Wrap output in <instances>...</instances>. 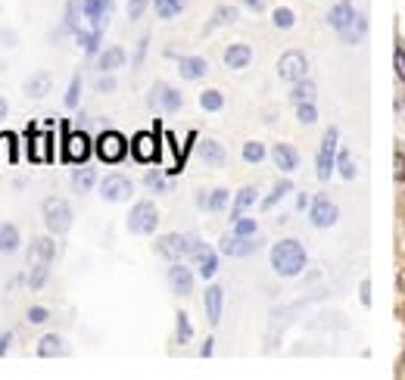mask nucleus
<instances>
[{
    "label": "nucleus",
    "mask_w": 405,
    "mask_h": 380,
    "mask_svg": "<svg viewBox=\"0 0 405 380\" xmlns=\"http://www.w3.org/2000/svg\"><path fill=\"white\" fill-rule=\"evenodd\" d=\"M146 50H150V34H144V38L137 41V47H134V69H141V66H144Z\"/></svg>",
    "instance_id": "864d4df0"
},
{
    "label": "nucleus",
    "mask_w": 405,
    "mask_h": 380,
    "mask_svg": "<svg viewBox=\"0 0 405 380\" xmlns=\"http://www.w3.org/2000/svg\"><path fill=\"white\" fill-rule=\"evenodd\" d=\"M50 88H54V79H50V72H34L29 81H25V97H31V100H41V97H47Z\"/></svg>",
    "instance_id": "b1692460"
},
{
    "label": "nucleus",
    "mask_w": 405,
    "mask_h": 380,
    "mask_svg": "<svg viewBox=\"0 0 405 380\" xmlns=\"http://www.w3.org/2000/svg\"><path fill=\"white\" fill-rule=\"evenodd\" d=\"M271 269L278 278H299L306 269V262H309V256H306V246L299 244V240H278V244L271 246Z\"/></svg>",
    "instance_id": "f257e3e1"
},
{
    "label": "nucleus",
    "mask_w": 405,
    "mask_h": 380,
    "mask_svg": "<svg viewBox=\"0 0 405 380\" xmlns=\"http://www.w3.org/2000/svg\"><path fill=\"white\" fill-rule=\"evenodd\" d=\"M221 59H225V69H231V72H244V69L253 63V47L244 44V41L228 44L225 54H221Z\"/></svg>",
    "instance_id": "f3484780"
},
{
    "label": "nucleus",
    "mask_w": 405,
    "mask_h": 380,
    "mask_svg": "<svg viewBox=\"0 0 405 380\" xmlns=\"http://www.w3.org/2000/svg\"><path fill=\"white\" fill-rule=\"evenodd\" d=\"M359 299H361V306H371V284L368 281H361V287H359Z\"/></svg>",
    "instance_id": "4d7b16f0"
},
{
    "label": "nucleus",
    "mask_w": 405,
    "mask_h": 380,
    "mask_svg": "<svg viewBox=\"0 0 405 380\" xmlns=\"http://www.w3.org/2000/svg\"><path fill=\"white\" fill-rule=\"evenodd\" d=\"M146 6H150V0H128V19H131V22L144 19Z\"/></svg>",
    "instance_id": "3c124183"
},
{
    "label": "nucleus",
    "mask_w": 405,
    "mask_h": 380,
    "mask_svg": "<svg viewBox=\"0 0 405 380\" xmlns=\"http://www.w3.org/2000/svg\"><path fill=\"white\" fill-rule=\"evenodd\" d=\"M10 346H13V331H6V334H0V359L10 352Z\"/></svg>",
    "instance_id": "13d9d810"
},
{
    "label": "nucleus",
    "mask_w": 405,
    "mask_h": 380,
    "mask_svg": "<svg viewBox=\"0 0 405 380\" xmlns=\"http://www.w3.org/2000/svg\"><path fill=\"white\" fill-rule=\"evenodd\" d=\"M393 178L405 181V153L402 150H396V156H393Z\"/></svg>",
    "instance_id": "5fc2aeb1"
},
{
    "label": "nucleus",
    "mask_w": 405,
    "mask_h": 380,
    "mask_svg": "<svg viewBox=\"0 0 405 380\" xmlns=\"http://www.w3.org/2000/svg\"><path fill=\"white\" fill-rule=\"evenodd\" d=\"M240 19V13H237V6H215V13H212V19L209 25H206V31H212V29H221V25H234Z\"/></svg>",
    "instance_id": "c9c22d12"
},
{
    "label": "nucleus",
    "mask_w": 405,
    "mask_h": 380,
    "mask_svg": "<svg viewBox=\"0 0 405 380\" xmlns=\"http://www.w3.org/2000/svg\"><path fill=\"white\" fill-rule=\"evenodd\" d=\"M365 31H368V16L365 13H356V22H352L349 29L340 34V38L346 41V44H359V41L365 38Z\"/></svg>",
    "instance_id": "58836bf2"
},
{
    "label": "nucleus",
    "mask_w": 405,
    "mask_h": 380,
    "mask_svg": "<svg viewBox=\"0 0 405 380\" xmlns=\"http://www.w3.org/2000/svg\"><path fill=\"white\" fill-rule=\"evenodd\" d=\"M278 75H281V81H287V84H296V81L309 79V59H306L303 50H287V54H281Z\"/></svg>",
    "instance_id": "6e6552de"
},
{
    "label": "nucleus",
    "mask_w": 405,
    "mask_h": 380,
    "mask_svg": "<svg viewBox=\"0 0 405 380\" xmlns=\"http://www.w3.org/2000/svg\"><path fill=\"white\" fill-rule=\"evenodd\" d=\"M125 50L113 44V47H106V50H100V56H97V69L100 72H116V69H122L125 66Z\"/></svg>",
    "instance_id": "393cba45"
},
{
    "label": "nucleus",
    "mask_w": 405,
    "mask_h": 380,
    "mask_svg": "<svg viewBox=\"0 0 405 380\" xmlns=\"http://www.w3.org/2000/svg\"><path fill=\"white\" fill-rule=\"evenodd\" d=\"M191 336H194V324H191V315L187 312H178L175 315V343H191Z\"/></svg>",
    "instance_id": "79ce46f5"
},
{
    "label": "nucleus",
    "mask_w": 405,
    "mask_h": 380,
    "mask_svg": "<svg viewBox=\"0 0 405 380\" xmlns=\"http://www.w3.org/2000/svg\"><path fill=\"white\" fill-rule=\"evenodd\" d=\"M178 75L184 81H200L209 75V63L203 56H181L178 59Z\"/></svg>",
    "instance_id": "412c9836"
},
{
    "label": "nucleus",
    "mask_w": 405,
    "mask_h": 380,
    "mask_svg": "<svg viewBox=\"0 0 405 380\" xmlns=\"http://www.w3.org/2000/svg\"><path fill=\"white\" fill-rule=\"evenodd\" d=\"M44 224L50 234H66L72 228V206H69L63 196H47L44 200Z\"/></svg>",
    "instance_id": "39448f33"
},
{
    "label": "nucleus",
    "mask_w": 405,
    "mask_h": 380,
    "mask_svg": "<svg viewBox=\"0 0 405 380\" xmlns=\"http://www.w3.org/2000/svg\"><path fill=\"white\" fill-rule=\"evenodd\" d=\"M231 224H234V234L237 237H256V234H259V221L246 219V215H240V219H234Z\"/></svg>",
    "instance_id": "49530a36"
},
{
    "label": "nucleus",
    "mask_w": 405,
    "mask_h": 380,
    "mask_svg": "<svg viewBox=\"0 0 405 380\" xmlns=\"http://www.w3.org/2000/svg\"><path fill=\"white\" fill-rule=\"evenodd\" d=\"M113 10H116L113 0H81V13L91 22V29H106Z\"/></svg>",
    "instance_id": "2eb2a0df"
},
{
    "label": "nucleus",
    "mask_w": 405,
    "mask_h": 380,
    "mask_svg": "<svg viewBox=\"0 0 405 380\" xmlns=\"http://www.w3.org/2000/svg\"><path fill=\"white\" fill-rule=\"evenodd\" d=\"M91 137L84 131H66L63 137V159L72 162V166H84L91 159Z\"/></svg>",
    "instance_id": "1a4fd4ad"
},
{
    "label": "nucleus",
    "mask_w": 405,
    "mask_h": 380,
    "mask_svg": "<svg viewBox=\"0 0 405 380\" xmlns=\"http://www.w3.org/2000/svg\"><path fill=\"white\" fill-rule=\"evenodd\" d=\"M256 200H259V190H256L253 184H246V187H240L237 194H234V206H231V221L234 219H240L249 206H253Z\"/></svg>",
    "instance_id": "cd10ccee"
},
{
    "label": "nucleus",
    "mask_w": 405,
    "mask_h": 380,
    "mask_svg": "<svg viewBox=\"0 0 405 380\" xmlns=\"http://www.w3.org/2000/svg\"><path fill=\"white\" fill-rule=\"evenodd\" d=\"M337 150H340V128H327L318 146V159H315V175L318 181H331L334 169H337Z\"/></svg>",
    "instance_id": "7ed1b4c3"
},
{
    "label": "nucleus",
    "mask_w": 405,
    "mask_h": 380,
    "mask_svg": "<svg viewBox=\"0 0 405 380\" xmlns=\"http://www.w3.org/2000/svg\"><path fill=\"white\" fill-rule=\"evenodd\" d=\"M131 156L144 166L150 162H159L162 159V144H159V122H156V131H137L131 137Z\"/></svg>",
    "instance_id": "423d86ee"
},
{
    "label": "nucleus",
    "mask_w": 405,
    "mask_h": 380,
    "mask_svg": "<svg viewBox=\"0 0 405 380\" xmlns=\"http://www.w3.org/2000/svg\"><path fill=\"white\" fill-rule=\"evenodd\" d=\"M340 219V209L334 200H327L324 194H318L312 203H309V221H312V228H334Z\"/></svg>",
    "instance_id": "9d476101"
},
{
    "label": "nucleus",
    "mask_w": 405,
    "mask_h": 380,
    "mask_svg": "<svg viewBox=\"0 0 405 380\" xmlns=\"http://www.w3.org/2000/svg\"><path fill=\"white\" fill-rule=\"evenodd\" d=\"M81 19H84L81 0H69V4H66V16H63V31L66 34H75V31L81 29Z\"/></svg>",
    "instance_id": "473e14b6"
},
{
    "label": "nucleus",
    "mask_w": 405,
    "mask_h": 380,
    "mask_svg": "<svg viewBox=\"0 0 405 380\" xmlns=\"http://www.w3.org/2000/svg\"><path fill=\"white\" fill-rule=\"evenodd\" d=\"M116 88H119L116 75H113V72H100V79H97V94H113Z\"/></svg>",
    "instance_id": "8fccbe9b"
},
{
    "label": "nucleus",
    "mask_w": 405,
    "mask_h": 380,
    "mask_svg": "<svg viewBox=\"0 0 405 380\" xmlns=\"http://www.w3.org/2000/svg\"><path fill=\"white\" fill-rule=\"evenodd\" d=\"M94 184H97V171L88 169V162H84L81 169L72 171V190H75V194H91Z\"/></svg>",
    "instance_id": "7c9ffc66"
},
{
    "label": "nucleus",
    "mask_w": 405,
    "mask_h": 380,
    "mask_svg": "<svg viewBox=\"0 0 405 380\" xmlns=\"http://www.w3.org/2000/svg\"><path fill=\"white\" fill-rule=\"evenodd\" d=\"M153 10H156L159 19H178L181 13L187 10V0H153Z\"/></svg>",
    "instance_id": "2f4dec72"
},
{
    "label": "nucleus",
    "mask_w": 405,
    "mask_h": 380,
    "mask_svg": "<svg viewBox=\"0 0 405 380\" xmlns=\"http://www.w3.org/2000/svg\"><path fill=\"white\" fill-rule=\"evenodd\" d=\"M6 116H10V103H6L4 97H0V122H4Z\"/></svg>",
    "instance_id": "680f3d73"
},
{
    "label": "nucleus",
    "mask_w": 405,
    "mask_h": 380,
    "mask_svg": "<svg viewBox=\"0 0 405 380\" xmlns=\"http://www.w3.org/2000/svg\"><path fill=\"white\" fill-rule=\"evenodd\" d=\"M94 150H97V156H100L103 162L116 166V162L125 159V153L131 150V144H128L119 131H103V134L97 137V144H94Z\"/></svg>",
    "instance_id": "0eeeda50"
},
{
    "label": "nucleus",
    "mask_w": 405,
    "mask_h": 380,
    "mask_svg": "<svg viewBox=\"0 0 405 380\" xmlns=\"http://www.w3.org/2000/svg\"><path fill=\"white\" fill-rule=\"evenodd\" d=\"M212 352H215V340H212V336H209V340H206V343H203V349H200V356H203V359H209V356H212Z\"/></svg>",
    "instance_id": "052dcab7"
},
{
    "label": "nucleus",
    "mask_w": 405,
    "mask_h": 380,
    "mask_svg": "<svg viewBox=\"0 0 405 380\" xmlns=\"http://www.w3.org/2000/svg\"><path fill=\"white\" fill-rule=\"evenodd\" d=\"M309 203H312V200H309L306 194H299V196H296V209H309Z\"/></svg>",
    "instance_id": "e2e57ef3"
},
{
    "label": "nucleus",
    "mask_w": 405,
    "mask_h": 380,
    "mask_svg": "<svg viewBox=\"0 0 405 380\" xmlns=\"http://www.w3.org/2000/svg\"><path fill=\"white\" fill-rule=\"evenodd\" d=\"M75 41L88 56H100V41H103V29H79Z\"/></svg>",
    "instance_id": "bb28decb"
},
{
    "label": "nucleus",
    "mask_w": 405,
    "mask_h": 380,
    "mask_svg": "<svg viewBox=\"0 0 405 380\" xmlns=\"http://www.w3.org/2000/svg\"><path fill=\"white\" fill-rule=\"evenodd\" d=\"M337 171H340V178L356 181L359 166H356V159H352V153H349V150H337Z\"/></svg>",
    "instance_id": "37998d69"
},
{
    "label": "nucleus",
    "mask_w": 405,
    "mask_h": 380,
    "mask_svg": "<svg viewBox=\"0 0 405 380\" xmlns=\"http://www.w3.org/2000/svg\"><path fill=\"white\" fill-rule=\"evenodd\" d=\"M56 256V244L54 237H34L31 246H29V265L31 262H54Z\"/></svg>",
    "instance_id": "5701e85b"
},
{
    "label": "nucleus",
    "mask_w": 405,
    "mask_h": 380,
    "mask_svg": "<svg viewBox=\"0 0 405 380\" xmlns=\"http://www.w3.org/2000/svg\"><path fill=\"white\" fill-rule=\"evenodd\" d=\"M271 159L284 175H293V171L299 169V153H296V146H290V144H274L271 146Z\"/></svg>",
    "instance_id": "aec40b11"
},
{
    "label": "nucleus",
    "mask_w": 405,
    "mask_h": 380,
    "mask_svg": "<svg viewBox=\"0 0 405 380\" xmlns=\"http://www.w3.org/2000/svg\"><path fill=\"white\" fill-rule=\"evenodd\" d=\"M144 184L153 190V194H169V181H166V175H162L159 169H150L144 175Z\"/></svg>",
    "instance_id": "a18cd8bd"
},
{
    "label": "nucleus",
    "mask_w": 405,
    "mask_h": 380,
    "mask_svg": "<svg viewBox=\"0 0 405 380\" xmlns=\"http://www.w3.org/2000/svg\"><path fill=\"white\" fill-rule=\"evenodd\" d=\"M352 22H356V6H352V0H340V4H334L331 10H327V25L337 34L346 31Z\"/></svg>",
    "instance_id": "dca6fc26"
},
{
    "label": "nucleus",
    "mask_w": 405,
    "mask_h": 380,
    "mask_svg": "<svg viewBox=\"0 0 405 380\" xmlns=\"http://www.w3.org/2000/svg\"><path fill=\"white\" fill-rule=\"evenodd\" d=\"M159 228V209L153 200H137L128 212V231L137 237H150Z\"/></svg>",
    "instance_id": "f03ea898"
},
{
    "label": "nucleus",
    "mask_w": 405,
    "mask_h": 380,
    "mask_svg": "<svg viewBox=\"0 0 405 380\" xmlns=\"http://www.w3.org/2000/svg\"><path fill=\"white\" fill-rule=\"evenodd\" d=\"M393 69H396V79L405 84V47L402 44L393 50Z\"/></svg>",
    "instance_id": "603ef678"
},
{
    "label": "nucleus",
    "mask_w": 405,
    "mask_h": 380,
    "mask_svg": "<svg viewBox=\"0 0 405 380\" xmlns=\"http://www.w3.org/2000/svg\"><path fill=\"white\" fill-rule=\"evenodd\" d=\"M22 284V274H16V278H10V284H6V290H16Z\"/></svg>",
    "instance_id": "0e129e2a"
},
{
    "label": "nucleus",
    "mask_w": 405,
    "mask_h": 380,
    "mask_svg": "<svg viewBox=\"0 0 405 380\" xmlns=\"http://www.w3.org/2000/svg\"><path fill=\"white\" fill-rule=\"evenodd\" d=\"M240 156H244V162H249V166H259V162H265V144L262 141H246L244 150H240Z\"/></svg>",
    "instance_id": "c03bdc74"
},
{
    "label": "nucleus",
    "mask_w": 405,
    "mask_h": 380,
    "mask_svg": "<svg viewBox=\"0 0 405 380\" xmlns=\"http://www.w3.org/2000/svg\"><path fill=\"white\" fill-rule=\"evenodd\" d=\"M38 356L41 359H59V356H66L63 336H59V334H44L38 340Z\"/></svg>",
    "instance_id": "c85d7f7f"
},
{
    "label": "nucleus",
    "mask_w": 405,
    "mask_h": 380,
    "mask_svg": "<svg viewBox=\"0 0 405 380\" xmlns=\"http://www.w3.org/2000/svg\"><path fill=\"white\" fill-rule=\"evenodd\" d=\"M296 122L299 125H315L318 122V106L315 103H296Z\"/></svg>",
    "instance_id": "de8ad7c7"
},
{
    "label": "nucleus",
    "mask_w": 405,
    "mask_h": 380,
    "mask_svg": "<svg viewBox=\"0 0 405 380\" xmlns=\"http://www.w3.org/2000/svg\"><path fill=\"white\" fill-rule=\"evenodd\" d=\"M287 194H293V184H290V178H281L278 184L271 187V194H269V196H265V200L259 203V206H262V212L274 209V206H278V203H281V200H284V196H287Z\"/></svg>",
    "instance_id": "e433bc0d"
},
{
    "label": "nucleus",
    "mask_w": 405,
    "mask_h": 380,
    "mask_svg": "<svg viewBox=\"0 0 405 380\" xmlns=\"http://www.w3.org/2000/svg\"><path fill=\"white\" fill-rule=\"evenodd\" d=\"M203 309H206V318H209V324L215 327L221 321V309H225V290L219 287V284H209L203 293Z\"/></svg>",
    "instance_id": "6ab92c4d"
},
{
    "label": "nucleus",
    "mask_w": 405,
    "mask_h": 380,
    "mask_svg": "<svg viewBox=\"0 0 405 380\" xmlns=\"http://www.w3.org/2000/svg\"><path fill=\"white\" fill-rule=\"evenodd\" d=\"M81 88H84V79H81V72H75L72 75V81H69V91H66V109H79V103H81Z\"/></svg>",
    "instance_id": "a19ab883"
},
{
    "label": "nucleus",
    "mask_w": 405,
    "mask_h": 380,
    "mask_svg": "<svg viewBox=\"0 0 405 380\" xmlns=\"http://www.w3.org/2000/svg\"><path fill=\"white\" fill-rule=\"evenodd\" d=\"M256 249H259V240H256V237H237L234 231L219 240V253H221V256H231V259L253 256Z\"/></svg>",
    "instance_id": "4468645a"
},
{
    "label": "nucleus",
    "mask_w": 405,
    "mask_h": 380,
    "mask_svg": "<svg viewBox=\"0 0 405 380\" xmlns=\"http://www.w3.org/2000/svg\"><path fill=\"white\" fill-rule=\"evenodd\" d=\"M166 281L175 296H191L194 293V269L184 265V259H181V262H171V269L166 271Z\"/></svg>",
    "instance_id": "ddd939ff"
},
{
    "label": "nucleus",
    "mask_w": 405,
    "mask_h": 380,
    "mask_svg": "<svg viewBox=\"0 0 405 380\" xmlns=\"http://www.w3.org/2000/svg\"><path fill=\"white\" fill-rule=\"evenodd\" d=\"M25 321H29V324H44V321H50V309H44V306H31L29 312H25Z\"/></svg>",
    "instance_id": "09e8293b"
},
{
    "label": "nucleus",
    "mask_w": 405,
    "mask_h": 380,
    "mask_svg": "<svg viewBox=\"0 0 405 380\" xmlns=\"http://www.w3.org/2000/svg\"><path fill=\"white\" fill-rule=\"evenodd\" d=\"M200 106H203L206 112H221V109H225V94H221L219 88L200 91Z\"/></svg>",
    "instance_id": "4c0bfd02"
},
{
    "label": "nucleus",
    "mask_w": 405,
    "mask_h": 380,
    "mask_svg": "<svg viewBox=\"0 0 405 380\" xmlns=\"http://www.w3.org/2000/svg\"><path fill=\"white\" fill-rule=\"evenodd\" d=\"M271 25L281 31H290L293 25H296V13L290 10V6H274L271 10Z\"/></svg>",
    "instance_id": "ea45409f"
},
{
    "label": "nucleus",
    "mask_w": 405,
    "mask_h": 380,
    "mask_svg": "<svg viewBox=\"0 0 405 380\" xmlns=\"http://www.w3.org/2000/svg\"><path fill=\"white\" fill-rule=\"evenodd\" d=\"M153 249L162 259H169V262H181V259H187V253H191V234H162Z\"/></svg>",
    "instance_id": "f8f14e48"
},
{
    "label": "nucleus",
    "mask_w": 405,
    "mask_h": 380,
    "mask_svg": "<svg viewBox=\"0 0 405 380\" xmlns=\"http://www.w3.org/2000/svg\"><path fill=\"white\" fill-rule=\"evenodd\" d=\"M196 156H200V162H203V166H209V169H221L228 162L225 146H221L219 141H212V137L200 141V146H196Z\"/></svg>",
    "instance_id": "a211bd4d"
},
{
    "label": "nucleus",
    "mask_w": 405,
    "mask_h": 380,
    "mask_svg": "<svg viewBox=\"0 0 405 380\" xmlns=\"http://www.w3.org/2000/svg\"><path fill=\"white\" fill-rule=\"evenodd\" d=\"M19 246H22L19 228H16V224H10V221H0V253H4V256H13Z\"/></svg>",
    "instance_id": "a878e982"
},
{
    "label": "nucleus",
    "mask_w": 405,
    "mask_h": 380,
    "mask_svg": "<svg viewBox=\"0 0 405 380\" xmlns=\"http://www.w3.org/2000/svg\"><path fill=\"white\" fill-rule=\"evenodd\" d=\"M187 259H191V265L196 269L200 278L212 281L215 274H219V249H212L209 244H203L196 234H191V253H187Z\"/></svg>",
    "instance_id": "20e7f679"
},
{
    "label": "nucleus",
    "mask_w": 405,
    "mask_h": 380,
    "mask_svg": "<svg viewBox=\"0 0 405 380\" xmlns=\"http://www.w3.org/2000/svg\"><path fill=\"white\" fill-rule=\"evenodd\" d=\"M146 106H150V109H159V84H153V88H150V97H146Z\"/></svg>",
    "instance_id": "bf43d9fd"
},
{
    "label": "nucleus",
    "mask_w": 405,
    "mask_h": 380,
    "mask_svg": "<svg viewBox=\"0 0 405 380\" xmlns=\"http://www.w3.org/2000/svg\"><path fill=\"white\" fill-rule=\"evenodd\" d=\"M196 203H200V209H206V212H225L228 203H231V190L228 187L203 190V194L196 196Z\"/></svg>",
    "instance_id": "4be33fe9"
},
{
    "label": "nucleus",
    "mask_w": 405,
    "mask_h": 380,
    "mask_svg": "<svg viewBox=\"0 0 405 380\" xmlns=\"http://www.w3.org/2000/svg\"><path fill=\"white\" fill-rule=\"evenodd\" d=\"M131 194H134V184L125 175H106L100 181L103 203H125V200H131Z\"/></svg>",
    "instance_id": "9b49d317"
},
{
    "label": "nucleus",
    "mask_w": 405,
    "mask_h": 380,
    "mask_svg": "<svg viewBox=\"0 0 405 380\" xmlns=\"http://www.w3.org/2000/svg\"><path fill=\"white\" fill-rule=\"evenodd\" d=\"M181 106H184V94L159 81V112H178Z\"/></svg>",
    "instance_id": "c756f323"
},
{
    "label": "nucleus",
    "mask_w": 405,
    "mask_h": 380,
    "mask_svg": "<svg viewBox=\"0 0 405 380\" xmlns=\"http://www.w3.org/2000/svg\"><path fill=\"white\" fill-rule=\"evenodd\" d=\"M315 94H318V88H315V81H309V79L290 84V103L293 106H296V103H315Z\"/></svg>",
    "instance_id": "72a5a7b5"
},
{
    "label": "nucleus",
    "mask_w": 405,
    "mask_h": 380,
    "mask_svg": "<svg viewBox=\"0 0 405 380\" xmlns=\"http://www.w3.org/2000/svg\"><path fill=\"white\" fill-rule=\"evenodd\" d=\"M240 6H246L249 13H265V6H269V0H240Z\"/></svg>",
    "instance_id": "6e6d98bb"
},
{
    "label": "nucleus",
    "mask_w": 405,
    "mask_h": 380,
    "mask_svg": "<svg viewBox=\"0 0 405 380\" xmlns=\"http://www.w3.org/2000/svg\"><path fill=\"white\" fill-rule=\"evenodd\" d=\"M47 278H50V262H31L29 265V274H25V284H29V287L38 293L47 284Z\"/></svg>",
    "instance_id": "f704fd0d"
}]
</instances>
